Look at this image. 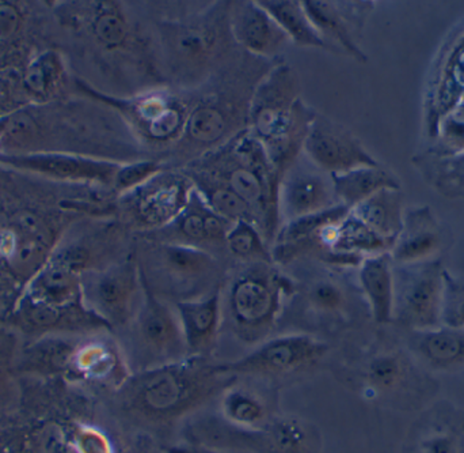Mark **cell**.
Returning a JSON list of instances; mask_svg holds the SVG:
<instances>
[{
	"mask_svg": "<svg viewBox=\"0 0 464 453\" xmlns=\"http://www.w3.org/2000/svg\"><path fill=\"white\" fill-rule=\"evenodd\" d=\"M231 0H222L192 11L149 14L171 87L196 92L239 54L231 32Z\"/></svg>",
	"mask_w": 464,
	"mask_h": 453,
	"instance_id": "obj_2",
	"label": "cell"
},
{
	"mask_svg": "<svg viewBox=\"0 0 464 453\" xmlns=\"http://www.w3.org/2000/svg\"><path fill=\"white\" fill-rule=\"evenodd\" d=\"M78 446L81 453H111L109 441L95 430L79 433Z\"/></svg>",
	"mask_w": 464,
	"mask_h": 453,
	"instance_id": "obj_39",
	"label": "cell"
},
{
	"mask_svg": "<svg viewBox=\"0 0 464 453\" xmlns=\"http://www.w3.org/2000/svg\"><path fill=\"white\" fill-rule=\"evenodd\" d=\"M10 122V119L8 117H3V119H0V133H3V131L7 128V123Z\"/></svg>",
	"mask_w": 464,
	"mask_h": 453,
	"instance_id": "obj_41",
	"label": "cell"
},
{
	"mask_svg": "<svg viewBox=\"0 0 464 453\" xmlns=\"http://www.w3.org/2000/svg\"><path fill=\"white\" fill-rule=\"evenodd\" d=\"M196 92L165 86L130 98L97 94L116 109L150 157L160 161L181 139L196 101Z\"/></svg>",
	"mask_w": 464,
	"mask_h": 453,
	"instance_id": "obj_8",
	"label": "cell"
},
{
	"mask_svg": "<svg viewBox=\"0 0 464 453\" xmlns=\"http://www.w3.org/2000/svg\"><path fill=\"white\" fill-rule=\"evenodd\" d=\"M403 453H464V410L441 400L424 411L406 438Z\"/></svg>",
	"mask_w": 464,
	"mask_h": 453,
	"instance_id": "obj_19",
	"label": "cell"
},
{
	"mask_svg": "<svg viewBox=\"0 0 464 453\" xmlns=\"http://www.w3.org/2000/svg\"><path fill=\"white\" fill-rule=\"evenodd\" d=\"M54 63L52 60H38L32 65L26 76V84L33 92H44L49 86V82L53 78Z\"/></svg>",
	"mask_w": 464,
	"mask_h": 453,
	"instance_id": "obj_38",
	"label": "cell"
},
{
	"mask_svg": "<svg viewBox=\"0 0 464 453\" xmlns=\"http://www.w3.org/2000/svg\"><path fill=\"white\" fill-rule=\"evenodd\" d=\"M185 168L204 172L228 185L251 207L256 228L267 244H273L280 229V177L270 163L264 146L248 128Z\"/></svg>",
	"mask_w": 464,
	"mask_h": 453,
	"instance_id": "obj_6",
	"label": "cell"
},
{
	"mask_svg": "<svg viewBox=\"0 0 464 453\" xmlns=\"http://www.w3.org/2000/svg\"><path fill=\"white\" fill-rule=\"evenodd\" d=\"M258 5L275 19L291 43L302 48L329 51L313 22L308 18L302 0H256Z\"/></svg>",
	"mask_w": 464,
	"mask_h": 453,
	"instance_id": "obj_30",
	"label": "cell"
},
{
	"mask_svg": "<svg viewBox=\"0 0 464 453\" xmlns=\"http://www.w3.org/2000/svg\"><path fill=\"white\" fill-rule=\"evenodd\" d=\"M230 21L232 35L240 49L262 59H281L289 38L256 0L232 2Z\"/></svg>",
	"mask_w": 464,
	"mask_h": 453,
	"instance_id": "obj_20",
	"label": "cell"
},
{
	"mask_svg": "<svg viewBox=\"0 0 464 453\" xmlns=\"http://www.w3.org/2000/svg\"><path fill=\"white\" fill-rule=\"evenodd\" d=\"M19 15L15 8L10 5H0V44L13 37L18 29Z\"/></svg>",
	"mask_w": 464,
	"mask_h": 453,
	"instance_id": "obj_40",
	"label": "cell"
},
{
	"mask_svg": "<svg viewBox=\"0 0 464 453\" xmlns=\"http://www.w3.org/2000/svg\"><path fill=\"white\" fill-rule=\"evenodd\" d=\"M440 146L447 154H464V103H455L439 119Z\"/></svg>",
	"mask_w": 464,
	"mask_h": 453,
	"instance_id": "obj_36",
	"label": "cell"
},
{
	"mask_svg": "<svg viewBox=\"0 0 464 453\" xmlns=\"http://www.w3.org/2000/svg\"><path fill=\"white\" fill-rule=\"evenodd\" d=\"M281 60L262 59L240 49L222 71L198 90L181 139L160 162L170 169L185 168L247 130L256 86Z\"/></svg>",
	"mask_w": 464,
	"mask_h": 453,
	"instance_id": "obj_1",
	"label": "cell"
},
{
	"mask_svg": "<svg viewBox=\"0 0 464 453\" xmlns=\"http://www.w3.org/2000/svg\"><path fill=\"white\" fill-rule=\"evenodd\" d=\"M135 258L144 291L170 305L219 293L232 264L184 245L139 237Z\"/></svg>",
	"mask_w": 464,
	"mask_h": 453,
	"instance_id": "obj_7",
	"label": "cell"
},
{
	"mask_svg": "<svg viewBox=\"0 0 464 453\" xmlns=\"http://www.w3.org/2000/svg\"><path fill=\"white\" fill-rule=\"evenodd\" d=\"M441 326L464 330V278L444 270Z\"/></svg>",
	"mask_w": 464,
	"mask_h": 453,
	"instance_id": "obj_33",
	"label": "cell"
},
{
	"mask_svg": "<svg viewBox=\"0 0 464 453\" xmlns=\"http://www.w3.org/2000/svg\"><path fill=\"white\" fill-rule=\"evenodd\" d=\"M400 266V264H398ZM444 269L428 261L394 269V318L409 331L441 326Z\"/></svg>",
	"mask_w": 464,
	"mask_h": 453,
	"instance_id": "obj_13",
	"label": "cell"
},
{
	"mask_svg": "<svg viewBox=\"0 0 464 453\" xmlns=\"http://www.w3.org/2000/svg\"><path fill=\"white\" fill-rule=\"evenodd\" d=\"M409 334V350L430 369L454 372L464 368V330L440 326Z\"/></svg>",
	"mask_w": 464,
	"mask_h": 453,
	"instance_id": "obj_24",
	"label": "cell"
},
{
	"mask_svg": "<svg viewBox=\"0 0 464 453\" xmlns=\"http://www.w3.org/2000/svg\"><path fill=\"white\" fill-rule=\"evenodd\" d=\"M308 18L324 38L329 51H341L356 62H368L354 38V27H362L367 3L334 0H302Z\"/></svg>",
	"mask_w": 464,
	"mask_h": 453,
	"instance_id": "obj_18",
	"label": "cell"
},
{
	"mask_svg": "<svg viewBox=\"0 0 464 453\" xmlns=\"http://www.w3.org/2000/svg\"><path fill=\"white\" fill-rule=\"evenodd\" d=\"M127 326L130 365L135 373L166 367L189 357L176 308L149 291H144L143 302Z\"/></svg>",
	"mask_w": 464,
	"mask_h": 453,
	"instance_id": "obj_9",
	"label": "cell"
},
{
	"mask_svg": "<svg viewBox=\"0 0 464 453\" xmlns=\"http://www.w3.org/2000/svg\"><path fill=\"white\" fill-rule=\"evenodd\" d=\"M168 166L155 158H147V160L136 161V162L124 163L120 166L114 176L111 190L117 196L124 195L130 191L135 190L139 185L146 182L147 180L154 177L160 172L165 171Z\"/></svg>",
	"mask_w": 464,
	"mask_h": 453,
	"instance_id": "obj_34",
	"label": "cell"
},
{
	"mask_svg": "<svg viewBox=\"0 0 464 453\" xmlns=\"http://www.w3.org/2000/svg\"><path fill=\"white\" fill-rule=\"evenodd\" d=\"M181 321L189 357H206L217 348L222 329L220 291L196 301L174 305Z\"/></svg>",
	"mask_w": 464,
	"mask_h": 453,
	"instance_id": "obj_22",
	"label": "cell"
},
{
	"mask_svg": "<svg viewBox=\"0 0 464 453\" xmlns=\"http://www.w3.org/2000/svg\"><path fill=\"white\" fill-rule=\"evenodd\" d=\"M84 294L92 312L109 326H127L144 299L135 245L121 261L90 272L84 282Z\"/></svg>",
	"mask_w": 464,
	"mask_h": 453,
	"instance_id": "obj_14",
	"label": "cell"
},
{
	"mask_svg": "<svg viewBox=\"0 0 464 453\" xmlns=\"http://www.w3.org/2000/svg\"><path fill=\"white\" fill-rule=\"evenodd\" d=\"M294 291V280L277 264L232 267L220 291L222 329L245 345H261L280 323Z\"/></svg>",
	"mask_w": 464,
	"mask_h": 453,
	"instance_id": "obj_5",
	"label": "cell"
},
{
	"mask_svg": "<svg viewBox=\"0 0 464 453\" xmlns=\"http://www.w3.org/2000/svg\"><path fill=\"white\" fill-rule=\"evenodd\" d=\"M359 288L376 324L394 318V266L389 252L365 256L359 266Z\"/></svg>",
	"mask_w": 464,
	"mask_h": 453,
	"instance_id": "obj_25",
	"label": "cell"
},
{
	"mask_svg": "<svg viewBox=\"0 0 464 453\" xmlns=\"http://www.w3.org/2000/svg\"><path fill=\"white\" fill-rule=\"evenodd\" d=\"M327 353L324 340L292 332L265 340L242 359L218 364V370L235 378H286L316 367Z\"/></svg>",
	"mask_w": 464,
	"mask_h": 453,
	"instance_id": "obj_12",
	"label": "cell"
},
{
	"mask_svg": "<svg viewBox=\"0 0 464 453\" xmlns=\"http://www.w3.org/2000/svg\"><path fill=\"white\" fill-rule=\"evenodd\" d=\"M267 453H310V430L297 421H281L265 440Z\"/></svg>",
	"mask_w": 464,
	"mask_h": 453,
	"instance_id": "obj_32",
	"label": "cell"
},
{
	"mask_svg": "<svg viewBox=\"0 0 464 453\" xmlns=\"http://www.w3.org/2000/svg\"><path fill=\"white\" fill-rule=\"evenodd\" d=\"M182 172L189 177L193 187L212 212L232 223L243 221L256 225V215L251 207L225 182L196 169L182 168Z\"/></svg>",
	"mask_w": 464,
	"mask_h": 453,
	"instance_id": "obj_29",
	"label": "cell"
},
{
	"mask_svg": "<svg viewBox=\"0 0 464 453\" xmlns=\"http://www.w3.org/2000/svg\"><path fill=\"white\" fill-rule=\"evenodd\" d=\"M300 94L299 74L281 60L259 82L251 101L248 130L264 146L280 180L302 154L308 125L316 112Z\"/></svg>",
	"mask_w": 464,
	"mask_h": 453,
	"instance_id": "obj_3",
	"label": "cell"
},
{
	"mask_svg": "<svg viewBox=\"0 0 464 453\" xmlns=\"http://www.w3.org/2000/svg\"><path fill=\"white\" fill-rule=\"evenodd\" d=\"M443 245V231L430 207L409 210L403 228L392 248V263H422L432 261Z\"/></svg>",
	"mask_w": 464,
	"mask_h": 453,
	"instance_id": "obj_21",
	"label": "cell"
},
{
	"mask_svg": "<svg viewBox=\"0 0 464 453\" xmlns=\"http://www.w3.org/2000/svg\"><path fill=\"white\" fill-rule=\"evenodd\" d=\"M237 378L218 370L206 357H188L179 362L135 373L124 389L132 413L144 421L168 422L198 408Z\"/></svg>",
	"mask_w": 464,
	"mask_h": 453,
	"instance_id": "obj_4",
	"label": "cell"
},
{
	"mask_svg": "<svg viewBox=\"0 0 464 453\" xmlns=\"http://www.w3.org/2000/svg\"><path fill=\"white\" fill-rule=\"evenodd\" d=\"M193 182L182 169H165L135 190L119 196L125 226L149 233L173 222L187 207Z\"/></svg>",
	"mask_w": 464,
	"mask_h": 453,
	"instance_id": "obj_11",
	"label": "cell"
},
{
	"mask_svg": "<svg viewBox=\"0 0 464 453\" xmlns=\"http://www.w3.org/2000/svg\"><path fill=\"white\" fill-rule=\"evenodd\" d=\"M71 356V348L68 343L60 342V340H51V342L40 343L33 349V364L48 369H56L67 364Z\"/></svg>",
	"mask_w": 464,
	"mask_h": 453,
	"instance_id": "obj_37",
	"label": "cell"
},
{
	"mask_svg": "<svg viewBox=\"0 0 464 453\" xmlns=\"http://www.w3.org/2000/svg\"><path fill=\"white\" fill-rule=\"evenodd\" d=\"M354 217L394 245L403 228L402 196L400 190H382L351 210Z\"/></svg>",
	"mask_w": 464,
	"mask_h": 453,
	"instance_id": "obj_28",
	"label": "cell"
},
{
	"mask_svg": "<svg viewBox=\"0 0 464 453\" xmlns=\"http://www.w3.org/2000/svg\"><path fill=\"white\" fill-rule=\"evenodd\" d=\"M299 278L292 277L295 291L286 300L284 312L308 319L310 324L337 326L352 320L360 301L356 288L338 267L316 263Z\"/></svg>",
	"mask_w": 464,
	"mask_h": 453,
	"instance_id": "obj_10",
	"label": "cell"
},
{
	"mask_svg": "<svg viewBox=\"0 0 464 453\" xmlns=\"http://www.w3.org/2000/svg\"><path fill=\"white\" fill-rule=\"evenodd\" d=\"M226 252L234 266L251 263H275L272 250L254 223L237 222L226 240Z\"/></svg>",
	"mask_w": 464,
	"mask_h": 453,
	"instance_id": "obj_31",
	"label": "cell"
},
{
	"mask_svg": "<svg viewBox=\"0 0 464 453\" xmlns=\"http://www.w3.org/2000/svg\"><path fill=\"white\" fill-rule=\"evenodd\" d=\"M234 223L212 212L200 193L193 188L187 207L165 228L138 234L152 241L184 245L211 253L230 261L226 252V240ZM231 263V261H230ZM232 264V263H231Z\"/></svg>",
	"mask_w": 464,
	"mask_h": 453,
	"instance_id": "obj_15",
	"label": "cell"
},
{
	"mask_svg": "<svg viewBox=\"0 0 464 453\" xmlns=\"http://www.w3.org/2000/svg\"><path fill=\"white\" fill-rule=\"evenodd\" d=\"M341 204L335 196L332 176L300 154L284 172L278 185L280 226Z\"/></svg>",
	"mask_w": 464,
	"mask_h": 453,
	"instance_id": "obj_16",
	"label": "cell"
},
{
	"mask_svg": "<svg viewBox=\"0 0 464 453\" xmlns=\"http://www.w3.org/2000/svg\"><path fill=\"white\" fill-rule=\"evenodd\" d=\"M411 357L400 349H384L371 356L362 368V380L373 394L392 395L414 381Z\"/></svg>",
	"mask_w": 464,
	"mask_h": 453,
	"instance_id": "obj_26",
	"label": "cell"
},
{
	"mask_svg": "<svg viewBox=\"0 0 464 453\" xmlns=\"http://www.w3.org/2000/svg\"><path fill=\"white\" fill-rule=\"evenodd\" d=\"M330 176L338 202L351 210L379 191L401 190L400 180L382 165L364 166Z\"/></svg>",
	"mask_w": 464,
	"mask_h": 453,
	"instance_id": "obj_27",
	"label": "cell"
},
{
	"mask_svg": "<svg viewBox=\"0 0 464 453\" xmlns=\"http://www.w3.org/2000/svg\"><path fill=\"white\" fill-rule=\"evenodd\" d=\"M226 413L235 421L242 424H254L264 416V408L256 395L246 389L232 387L226 389V397L223 400Z\"/></svg>",
	"mask_w": 464,
	"mask_h": 453,
	"instance_id": "obj_35",
	"label": "cell"
},
{
	"mask_svg": "<svg viewBox=\"0 0 464 453\" xmlns=\"http://www.w3.org/2000/svg\"><path fill=\"white\" fill-rule=\"evenodd\" d=\"M0 160L19 168L43 172V173L53 174L63 179L97 182L111 187L113 185L117 171L121 166L108 160L63 154L21 155V157H0Z\"/></svg>",
	"mask_w": 464,
	"mask_h": 453,
	"instance_id": "obj_23",
	"label": "cell"
},
{
	"mask_svg": "<svg viewBox=\"0 0 464 453\" xmlns=\"http://www.w3.org/2000/svg\"><path fill=\"white\" fill-rule=\"evenodd\" d=\"M303 154L327 174L381 165L351 131L319 112L308 125Z\"/></svg>",
	"mask_w": 464,
	"mask_h": 453,
	"instance_id": "obj_17",
	"label": "cell"
}]
</instances>
